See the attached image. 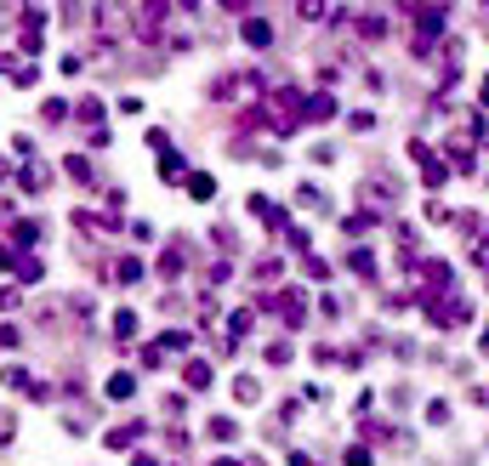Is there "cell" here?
<instances>
[{
	"mask_svg": "<svg viewBox=\"0 0 489 466\" xmlns=\"http://www.w3.org/2000/svg\"><path fill=\"white\" fill-rule=\"evenodd\" d=\"M12 432H17V415H12V409H0V444H12Z\"/></svg>",
	"mask_w": 489,
	"mask_h": 466,
	"instance_id": "obj_1",
	"label": "cell"
}]
</instances>
